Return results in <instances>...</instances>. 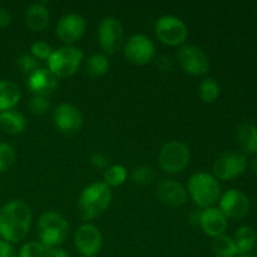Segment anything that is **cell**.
I'll use <instances>...</instances> for the list:
<instances>
[{"label": "cell", "mask_w": 257, "mask_h": 257, "mask_svg": "<svg viewBox=\"0 0 257 257\" xmlns=\"http://www.w3.org/2000/svg\"><path fill=\"white\" fill-rule=\"evenodd\" d=\"M17 65L18 68L22 70V73L28 75H30L32 73H34L35 70L40 68L38 59H35L32 54H27V53H25V54H22L18 58Z\"/></svg>", "instance_id": "31"}, {"label": "cell", "mask_w": 257, "mask_h": 257, "mask_svg": "<svg viewBox=\"0 0 257 257\" xmlns=\"http://www.w3.org/2000/svg\"><path fill=\"white\" fill-rule=\"evenodd\" d=\"M236 140L241 150L257 155V125L248 122L240 124L236 131Z\"/></svg>", "instance_id": "21"}, {"label": "cell", "mask_w": 257, "mask_h": 257, "mask_svg": "<svg viewBox=\"0 0 257 257\" xmlns=\"http://www.w3.org/2000/svg\"><path fill=\"white\" fill-rule=\"evenodd\" d=\"M123 27L114 17H107L98 27V40L105 54H113L120 48L123 43Z\"/></svg>", "instance_id": "11"}, {"label": "cell", "mask_w": 257, "mask_h": 257, "mask_svg": "<svg viewBox=\"0 0 257 257\" xmlns=\"http://www.w3.org/2000/svg\"><path fill=\"white\" fill-rule=\"evenodd\" d=\"M227 218L223 216L218 208L208 207L201 211L200 226L206 235L211 237H217V236L225 235L227 230Z\"/></svg>", "instance_id": "18"}, {"label": "cell", "mask_w": 257, "mask_h": 257, "mask_svg": "<svg viewBox=\"0 0 257 257\" xmlns=\"http://www.w3.org/2000/svg\"><path fill=\"white\" fill-rule=\"evenodd\" d=\"M112 191L104 182H93L82 191L78 210L84 220H93L102 215L110 205Z\"/></svg>", "instance_id": "2"}, {"label": "cell", "mask_w": 257, "mask_h": 257, "mask_svg": "<svg viewBox=\"0 0 257 257\" xmlns=\"http://www.w3.org/2000/svg\"><path fill=\"white\" fill-rule=\"evenodd\" d=\"M248 161L243 153L226 151L221 153L213 163V175L217 180L231 181L240 177L247 170Z\"/></svg>", "instance_id": "7"}, {"label": "cell", "mask_w": 257, "mask_h": 257, "mask_svg": "<svg viewBox=\"0 0 257 257\" xmlns=\"http://www.w3.org/2000/svg\"><path fill=\"white\" fill-rule=\"evenodd\" d=\"M157 67L162 72H171L173 69V60L168 55H161L157 59Z\"/></svg>", "instance_id": "35"}, {"label": "cell", "mask_w": 257, "mask_h": 257, "mask_svg": "<svg viewBox=\"0 0 257 257\" xmlns=\"http://www.w3.org/2000/svg\"><path fill=\"white\" fill-rule=\"evenodd\" d=\"M109 69V63L105 55L93 54L85 60V72L93 78H98L104 75Z\"/></svg>", "instance_id": "25"}, {"label": "cell", "mask_w": 257, "mask_h": 257, "mask_svg": "<svg viewBox=\"0 0 257 257\" xmlns=\"http://www.w3.org/2000/svg\"><path fill=\"white\" fill-rule=\"evenodd\" d=\"M103 178L108 187H117V186L123 185L127 180V170L120 165L110 166L105 170Z\"/></svg>", "instance_id": "27"}, {"label": "cell", "mask_w": 257, "mask_h": 257, "mask_svg": "<svg viewBox=\"0 0 257 257\" xmlns=\"http://www.w3.org/2000/svg\"><path fill=\"white\" fill-rule=\"evenodd\" d=\"M200 218H201V211L200 212H198V211H193V212L188 216V220H190V222L193 223V225L200 226Z\"/></svg>", "instance_id": "39"}, {"label": "cell", "mask_w": 257, "mask_h": 257, "mask_svg": "<svg viewBox=\"0 0 257 257\" xmlns=\"http://www.w3.org/2000/svg\"><path fill=\"white\" fill-rule=\"evenodd\" d=\"M0 257H18L12 243L0 241Z\"/></svg>", "instance_id": "36"}, {"label": "cell", "mask_w": 257, "mask_h": 257, "mask_svg": "<svg viewBox=\"0 0 257 257\" xmlns=\"http://www.w3.org/2000/svg\"><path fill=\"white\" fill-rule=\"evenodd\" d=\"M156 48L152 40L143 34H135L124 45V57L135 65H145L155 58Z\"/></svg>", "instance_id": "10"}, {"label": "cell", "mask_w": 257, "mask_h": 257, "mask_svg": "<svg viewBox=\"0 0 257 257\" xmlns=\"http://www.w3.org/2000/svg\"><path fill=\"white\" fill-rule=\"evenodd\" d=\"M177 59L186 73L195 77L205 75L210 69V60L206 53L196 45L186 44L178 50Z\"/></svg>", "instance_id": "9"}, {"label": "cell", "mask_w": 257, "mask_h": 257, "mask_svg": "<svg viewBox=\"0 0 257 257\" xmlns=\"http://www.w3.org/2000/svg\"><path fill=\"white\" fill-rule=\"evenodd\" d=\"M158 200L170 207H181L187 201V191L181 183L173 180H162L156 187Z\"/></svg>", "instance_id": "16"}, {"label": "cell", "mask_w": 257, "mask_h": 257, "mask_svg": "<svg viewBox=\"0 0 257 257\" xmlns=\"http://www.w3.org/2000/svg\"><path fill=\"white\" fill-rule=\"evenodd\" d=\"M50 14L43 3H34L25 10V23L34 32H42L49 24Z\"/></svg>", "instance_id": "19"}, {"label": "cell", "mask_w": 257, "mask_h": 257, "mask_svg": "<svg viewBox=\"0 0 257 257\" xmlns=\"http://www.w3.org/2000/svg\"><path fill=\"white\" fill-rule=\"evenodd\" d=\"M44 257H69V255H68L64 250H62V248L55 247V248H49V250H47Z\"/></svg>", "instance_id": "38"}, {"label": "cell", "mask_w": 257, "mask_h": 257, "mask_svg": "<svg viewBox=\"0 0 257 257\" xmlns=\"http://www.w3.org/2000/svg\"><path fill=\"white\" fill-rule=\"evenodd\" d=\"M32 208L22 200H13L0 208V236L3 241L18 243L28 235L32 223Z\"/></svg>", "instance_id": "1"}, {"label": "cell", "mask_w": 257, "mask_h": 257, "mask_svg": "<svg viewBox=\"0 0 257 257\" xmlns=\"http://www.w3.org/2000/svg\"><path fill=\"white\" fill-rule=\"evenodd\" d=\"M68 230H69L68 222L57 212L43 213L38 221L39 242L47 250L62 245L67 238Z\"/></svg>", "instance_id": "4"}, {"label": "cell", "mask_w": 257, "mask_h": 257, "mask_svg": "<svg viewBox=\"0 0 257 257\" xmlns=\"http://www.w3.org/2000/svg\"><path fill=\"white\" fill-rule=\"evenodd\" d=\"M85 20L79 14H67L58 22L55 33L58 38L67 45L74 44L85 32Z\"/></svg>", "instance_id": "15"}, {"label": "cell", "mask_w": 257, "mask_h": 257, "mask_svg": "<svg viewBox=\"0 0 257 257\" xmlns=\"http://www.w3.org/2000/svg\"><path fill=\"white\" fill-rule=\"evenodd\" d=\"M251 170H252L255 173H257V155L252 160V162H251Z\"/></svg>", "instance_id": "40"}, {"label": "cell", "mask_w": 257, "mask_h": 257, "mask_svg": "<svg viewBox=\"0 0 257 257\" xmlns=\"http://www.w3.org/2000/svg\"><path fill=\"white\" fill-rule=\"evenodd\" d=\"M53 122L60 132L73 135L82 130L83 115L75 105L62 103L53 112Z\"/></svg>", "instance_id": "14"}, {"label": "cell", "mask_w": 257, "mask_h": 257, "mask_svg": "<svg viewBox=\"0 0 257 257\" xmlns=\"http://www.w3.org/2000/svg\"><path fill=\"white\" fill-rule=\"evenodd\" d=\"M240 257H256V256H253V255H242V256H240Z\"/></svg>", "instance_id": "41"}, {"label": "cell", "mask_w": 257, "mask_h": 257, "mask_svg": "<svg viewBox=\"0 0 257 257\" xmlns=\"http://www.w3.org/2000/svg\"><path fill=\"white\" fill-rule=\"evenodd\" d=\"M27 127L25 117L15 109L0 112V128L8 135L17 136L24 132Z\"/></svg>", "instance_id": "20"}, {"label": "cell", "mask_w": 257, "mask_h": 257, "mask_svg": "<svg viewBox=\"0 0 257 257\" xmlns=\"http://www.w3.org/2000/svg\"><path fill=\"white\" fill-rule=\"evenodd\" d=\"M74 245L78 252L84 257L98 255L103 245V237L98 227L92 223L79 226L74 235Z\"/></svg>", "instance_id": "13"}, {"label": "cell", "mask_w": 257, "mask_h": 257, "mask_svg": "<svg viewBox=\"0 0 257 257\" xmlns=\"http://www.w3.org/2000/svg\"><path fill=\"white\" fill-rule=\"evenodd\" d=\"M158 162L165 172L171 175L180 173L190 162V150L180 141H171L161 148Z\"/></svg>", "instance_id": "6"}, {"label": "cell", "mask_w": 257, "mask_h": 257, "mask_svg": "<svg viewBox=\"0 0 257 257\" xmlns=\"http://www.w3.org/2000/svg\"><path fill=\"white\" fill-rule=\"evenodd\" d=\"M187 188L193 202L203 210L213 207L220 201L221 185L217 178L210 173H193L188 180Z\"/></svg>", "instance_id": "3"}, {"label": "cell", "mask_w": 257, "mask_h": 257, "mask_svg": "<svg viewBox=\"0 0 257 257\" xmlns=\"http://www.w3.org/2000/svg\"><path fill=\"white\" fill-rule=\"evenodd\" d=\"M30 52H32V55L35 58V59L39 60H47L52 55L53 49L48 43L42 42V40H38V42L33 43L32 48H30Z\"/></svg>", "instance_id": "33"}, {"label": "cell", "mask_w": 257, "mask_h": 257, "mask_svg": "<svg viewBox=\"0 0 257 257\" xmlns=\"http://www.w3.org/2000/svg\"><path fill=\"white\" fill-rule=\"evenodd\" d=\"M47 248L39 241H32L22 246L18 257H44Z\"/></svg>", "instance_id": "30"}, {"label": "cell", "mask_w": 257, "mask_h": 257, "mask_svg": "<svg viewBox=\"0 0 257 257\" xmlns=\"http://www.w3.org/2000/svg\"><path fill=\"white\" fill-rule=\"evenodd\" d=\"M89 162L93 167L99 168V170H104L109 166V160L102 153H93L89 158Z\"/></svg>", "instance_id": "34"}, {"label": "cell", "mask_w": 257, "mask_h": 257, "mask_svg": "<svg viewBox=\"0 0 257 257\" xmlns=\"http://www.w3.org/2000/svg\"><path fill=\"white\" fill-rule=\"evenodd\" d=\"M233 240H235L236 247H237L238 256L250 255V252L256 246L257 235L255 230L250 226H241L236 230Z\"/></svg>", "instance_id": "23"}, {"label": "cell", "mask_w": 257, "mask_h": 257, "mask_svg": "<svg viewBox=\"0 0 257 257\" xmlns=\"http://www.w3.org/2000/svg\"><path fill=\"white\" fill-rule=\"evenodd\" d=\"M12 23V14L8 9L0 7V28H7Z\"/></svg>", "instance_id": "37"}, {"label": "cell", "mask_w": 257, "mask_h": 257, "mask_svg": "<svg viewBox=\"0 0 257 257\" xmlns=\"http://www.w3.org/2000/svg\"><path fill=\"white\" fill-rule=\"evenodd\" d=\"M155 170L150 166H138L131 173V180L138 186H147L155 180Z\"/></svg>", "instance_id": "28"}, {"label": "cell", "mask_w": 257, "mask_h": 257, "mask_svg": "<svg viewBox=\"0 0 257 257\" xmlns=\"http://www.w3.org/2000/svg\"><path fill=\"white\" fill-rule=\"evenodd\" d=\"M17 153L9 143H0V173L9 170L15 162Z\"/></svg>", "instance_id": "29"}, {"label": "cell", "mask_w": 257, "mask_h": 257, "mask_svg": "<svg viewBox=\"0 0 257 257\" xmlns=\"http://www.w3.org/2000/svg\"><path fill=\"white\" fill-rule=\"evenodd\" d=\"M28 108L34 114H45L48 110L50 109V103L47 97H42V95H34L32 99L28 103Z\"/></svg>", "instance_id": "32"}, {"label": "cell", "mask_w": 257, "mask_h": 257, "mask_svg": "<svg viewBox=\"0 0 257 257\" xmlns=\"http://www.w3.org/2000/svg\"><path fill=\"white\" fill-rule=\"evenodd\" d=\"M83 50L74 45H64L53 50L48 59V69L57 78L72 77L83 62Z\"/></svg>", "instance_id": "5"}, {"label": "cell", "mask_w": 257, "mask_h": 257, "mask_svg": "<svg viewBox=\"0 0 257 257\" xmlns=\"http://www.w3.org/2000/svg\"><path fill=\"white\" fill-rule=\"evenodd\" d=\"M201 99L205 103H213L220 97V85L213 78H206L201 82L198 88Z\"/></svg>", "instance_id": "26"}, {"label": "cell", "mask_w": 257, "mask_h": 257, "mask_svg": "<svg viewBox=\"0 0 257 257\" xmlns=\"http://www.w3.org/2000/svg\"><path fill=\"white\" fill-rule=\"evenodd\" d=\"M27 85L34 95L47 97L57 89L58 78L48 68L40 67L34 73L28 75Z\"/></svg>", "instance_id": "17"}, {"label": "cell", "mask_w": 257, "mask_h": 257, "mask_svg": "<svg viewBox=\"0 0 257 257\" xmlns=\"http://www.w3.org/2000/svg\"><path fill=\"white\" fill-rule=\"evenodd\" d=\"M22 98V90L15 83L0 80V112L14 109Z\"/></svg>", "instance_id": "22"}, {"label": "cell", "mask_w": 257, "mask_h": 257, "mask_svg": "<svg viewBox=\"0 0 257 257\" xmlns=\"http://www.w3.org/2000/svg\"><path fill=\"white\" fill-rule=\"evenodd\" d=\"M218 210L223 213L226 218L241 220L245 217L250 210L248 197L237 188H231L221 195L218 201Z\"/></svg>", "instance_id": "12"}, {"label": "cell", "mask_w": 257, "mask_h": 257, "mask_svg": "<svg viewBox=\"0 0 257 257\" xmlns=\"http://www.w3.org/2000/svg\"><path fill=\"white\" fill-rule=\"evenodd\" d=\"M212 250L217 257H236L238 256L235 240L227 235H221L213 238Z\"/></svg>", "instance_id": "24"}, {"label": "cell", "mask_w": 257, "mask_h": 257, "mask_svg": "<svg viewBox=\"0 0 257 257\" xmlns=\"http://www.w3.org/2000/svg\"><path fill=\"white\" fill-rule=\"evenodd\" d=\"M155 32L158 39L166 45L177 47L183 44L188 37L187 25L177 17L165 15L157 20Z\"/></svg>", "instance_id": "8"}]
</instances>
